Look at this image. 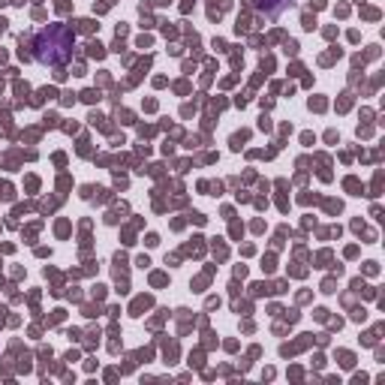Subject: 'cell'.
Wrapping results in <instances>:
<instances>
[{"label":"cell","instance_id":"cell-1","mask_svg":"<svg viewBox=\"0 0 385 385\" xmlns=\"http://www.w3.org/2000/svg\"><path fill=\"white\" fill-rule=\"evenodd\" d=\"M73 54V31L66 24H49L36 34V61L39 64H66Z\"/></svg>","mask_w":385,"mask_h":385},{"label":"cell","instance_id":"cell-2","mask_svg":"<svg viewBox=\"0 0 385 385\" xmlns=\"http://www.w3.org/2000/svg\"><path fill=\"white\" fill-rule=\"evenodd\" d=\"M253 6L259 9V12H265L268 19H277L283 9L292 6V0H253Z\"/></svg>","mask_w":385,"mask_h":385}]
</instances>
